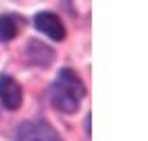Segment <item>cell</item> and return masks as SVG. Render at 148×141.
<instances>
[{
	"instance_id": "6",
	"label": "cell",
	"mask_w": 148,
	"mask_h": 141,
	"mask_svg": "<svg viewBox=\"0 0 148 141\" xmlns=\"http://www.w3.org/2000/svg\"><path fill=\"white\" fill-rule=\"evenodd\" d=\"M23 20L16 14H2L0 16V40H14L18 34Z\"/></svg>"
},
{
	"instance_id": "1",
	"label": "cell",
	"mask_w": 148,
	"mask_h": 141,
	"mask_svg": "<svg viewBox=\"0 0 148 141\" xmlns=\"http://www.w3.org/2000/svg\"><path fill=\"white\" fill-rule=\"evenodd\" d=\"M83 96H85V85L79 78V74L72 72L70 67L61 69L58 76H56V81H54V85H52V92H49L52 105L58 112L72 114L79 110Z\"/></svg>"
},
{
	"instance_id": "3",
	"label": "cell",
	"mask_w": 148,
	"mask_h": 141,
	"mask_svg": "<svg viewBox=\"0 0 148 141\" xmlns=\"http://www.w3.org/2000/svg\"><path fill=\"white\" fill-rule=\"evenodd\" d=\"M34 25H36L38 31H43L45 36H49L52 40H63L65 38V27L61 18L52 14V11H38L36 18H34Z\"/></svg>"
},
{
	"instance_id": "5",
	"label": "cell",
	"mask_w": 148,
	"mask_h": 141,
	"mask_svg": "<svg viewBox=\"0 0 148 141\" xmlns=\"http://www.w3.org/2000/svg\"><path fill=\"white\" fill-rule=\"evenodd\" d=\"M27 58L34 63V65H40L45 67L52 63V58H54V54H52V49L47 45H43V43H38V40H32L27 45Z\"/></svg>"
},
{
	"instance_id": "4",
	"label": "cell",
	"mask_w": 148,
	"mask_h": 141,
	"mask_svg": "<svg viewBox=\"0 0 148 141\" xmlns=\"http://www.w3.org/2000/svg\"><path fill=\"white\" fill-rule=\"evenodd\" d=\"M0 101L7 110H18L23 103V87L18 85L16 78L7 74L0 76Z\"/></svg>"
},
{
	"instance_id": "2",
	"label": "cell",
	"mask_w": 148,
	"mask_h": 141,
	"mask_svg": "<svg viewBox=\"0 0 148 141\" xmlns=\"http://www.w3.org/2000/svg\"><path fill=\"white\" fill-rule=\"evenodd\" d=\"M16 141H63V139L45 119H36V121H27L20 125L16 132Z\"/></svg>"
}]
</instances>
